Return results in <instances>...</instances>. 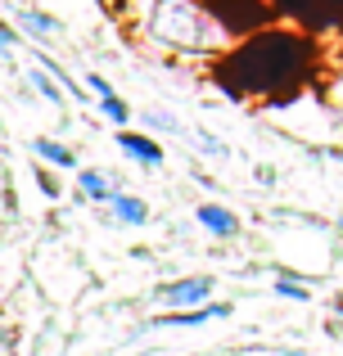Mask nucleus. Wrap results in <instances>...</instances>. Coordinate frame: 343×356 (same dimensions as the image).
<instances>
[{"instance_id":"obj_1","label":"nucleus","mask_w":343,"mask_h":356,"mask_svg":"<svg viewBox=\"0 0 343 356\" xmlns=\"http://www.w3.org/2000/svg\"><path fill=\"white\" fill-rule=\"evenodd\" d=\"M131 32L172 59H212L230 50V32L203 0H136L122 5Z\"/></svg>"},{"instance_id":"obj_2","label":"nucleus","mask_w":343,"mask_h":356,"mask_svg":"<svg viewBox=\"0 0 343 356\" xmlns=\"http://www.w3.org/2000/svg\"><path fill=\"white\" fill-rule=\"evenodd\" d=\"M217 293V280L212 275H176L159 289L163 312H190V307H208Z\"/></svg>"},{"instance_id":"obj_3","label":"nucleus","mask_w":343,"mask_h":356,"mask_svg":"<svg viewBox=\"0 0 343 356\" xmlns=\"http://www.w3.org/2000/svg\"><path fill=\"white\" fill-rule=\"evenodd\" d=\"M9 23L18 27V36H27L32 45H45V41H54V36L63 32V23L54 14H45L41 5H27V0H18L14 5V18Z\"/></svg>"},{"instance_id":"obj_4","label":"nucleus","mask_w":343,"mask_h":356,"mask_svg":"<svg viewBox=\"0 0 343 356\" xmlns=\"http://www.w3.org/2000/svg\"><path fill=\"white\" fill-rule=\"evenodd\" d=\"M235 307L230 302H208V307H190V312H159L150 321V330H199V325H212V321H230Z\"/></svg>"},{"instance_id":"obj_5","label":"nucleus","mask_w":343,"mask_h":356,"mask_svg":"<svg viewBox=\"0 0 343 356\" xmlns=\"http://www.w3.org/2000/svg\"><path fill=\"white\" fill-rule=\"evenodd\" d=\"M118 149H122L131 163L150 167V172H159V167L168 163V149H163L159 140L150 136V131H131V127H122V131H118Z\"/></svg>"},{"instance_id":"obj_6","label":"nucleus","mask_w":343,"mask_h":356,"mask_svg":"<svg viewBox=\"0 0 343 356\" xmlns=\"http://www.w3.org/2000/svg\"><path fill=\"white\" fill-rule=\"evenodd\" d=\"M104 212H109L113 226H150V203H145L141 194H131V190H118L113 199L104 203Z\"/></svg>"},{"instance_id":"obj_7","label":"nucleus","mask_w":343,"mask_h":356,"mask_svg":"<svg viewBox=\"0 0 343 356\" xmlns=\"http://www.w3.org/2000/svg\"><path fill=\"white\" fill-rule=\"evenodd\" d=\"M194 221H199L212 239H235L239 235V217L226 203H199V208H194Z\"/></svg>"},{"instance_id":"obj_8","label":"nucleus","mask_w":343,"mask_h":356,"mask_svg":"<svg viewBox=\"0 0 343 356\" xmlns=\"http://www.w3.org/2000/svg\"><path fill=\"white\" fill-rule=\"evenodd\" d=\"M36 154V163L54 167V172H77V154H72V145H63V140H50V136H32V145H27Z\"/></svg>"},{"instance_id":"obj_9","label":"nucleus","mask_w":343,"mask_h":356,"mask_svg":"<svg viewBox=\"0 0 343 356\" xmlns=\"http://www.w3.org/2000/svg\"><path fill=\"white\" fill-rule=\"evenodd\" d=\"M77 194L86 203H99V208H104V203L118 194V181L109 172H99V167H77Z\"/></svg>"},{"instance_id":"obj_10","label":"nucleus","mask_w":343,"mask_h":356,"mask_svg":"<svg viewBox=\"0 0 343 356\" xmlns=\"http://www.w3.org/2000/svg\"><path fill=\"white\" fill-rule=\"evenodd\" d=\"M23 77H27V86H32V90H36V95H41V99H45V104H54V108H63V95H68V90H63V86H59V81H54V77H50V72H45V68H41V63H32V68H27V72H23Z\"/></svg>"},{"instance_id":"obj_11","label":"nucleus","mask_w":343,"mask_h":356,"mask_svg":"<svg viewBox=\"0 0 343 356\" xmlns=\"http://www.w3.org/2000/svg\"><path fill=\"white\" fill-rule=\"evenodd\" d=\"M99 118L113 122V127L122 131V127H131V104H127L118 90H113V95H99Z\"/></svg>"},{"instance_id":"obj_12","label":"nucleus","mask_w":343,"mask_h":356,"mask_svg":"<svg viewBox=\"0 0 343 356\" xmlns=\"http://www.w3.org/2000/svg\"><path fill=\"white\" fill-rule=\"evenodd\" d=\"M23 45V36H18V27L9 23V18H0V59H14V50Z\"/></svg>"},{"instance_id":"obj_13","label":"nucleus","mask_w":343,"mask_h":356,"mask_svg":"<svg viewBox=\"0 0 343 356\" xmlns=\"http://www.w3.org/2000/svg\"><path fill=\"white\" fill-rule=\"evenodd\" d=\"M276 293H280V298H289V302H308V298H312V289H308V284H298V280L276 275Z\"/></svg>"},{"instance_id":"obj_14","label":"nucleus","mask_w":343,"mask_h":356,"mask_svg":"<svg viewBox=\"0 0 343 356\" xmlns=\"http://www.w3.org/2000/svg\"><path fill=\"white\" fill-rule=\"evenodd\" d=\"M141 122H145V127H150V131H172V136H176V131H181V127H176V118L159 113V108H150V113H141Z\"/></svg>"},{"instance_id":"obj_15","label":"nucleus","mask_w":343,"mask_h":356,"mask_svg":"<svg viewBox=\"0 0 343 356\" xmlns=\"http://www.w3.org/2000/svg\"><path fill=\"white\" fill-rule=\"evenodd\" d=\"M0 356H18V330L0 316Z\"/></svg>"},{"instance_id":"obj_16","label":"nucleus","mask_w":343,"mask_h":356,"mask_svg":"<svg viewBox=\"0 0 343 356\" xmlns=\"http://www.w3.org/2000/svg\"><path fill=\"white\" fill-rule=\"evenodd\" d=\"M194 140H199V145H203V154H212V158H221V154H226V145H221V140L217 136H208V131H194Z\"/></svg>"},{"instance_id":"obj_17","label":"nucleus","mask_w":343,"mask_h":356,"mask_svg":"<svg viewBox=\"0 0 343 356\" xmlns=\"http://www.w3.org/2000/svg\"><path fill=\"white\" fill-rule=\"evenodd\" d=\"M41 190L50 194V199H59V194H63V190H59V181H54V172H41Z\"/></svg>"}]
</instances>
